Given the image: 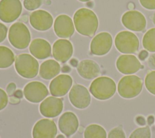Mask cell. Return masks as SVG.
<instances>
[{
  "label": "cell",
  "instance_id": "cell-10",
  "mask_svg": "<svg viewBox=\"0 0 155 138\" xmlns=\"http://www.w3.org/2000/svg\"><path fill=\"white\" fill-rule=\"evenodd\" d=\"M48 94V91L46 86L38 81L29 82L24 88V95L25 99L33 103L41 102Z\"/></svg>",
  "mask_w": 155,
  "mask_h": 138
},
{
  "label": "cell",
  "instance_id": "cell-37",
  "mask_svg": "<svg viewBox=\"0 0 155 138\" xmlns=\"http://www.w3.org/2000/svg\"><path fill=\"white\" fill-rule=\"evenodd\" d=\"M14 94H15V96L16 97H17V98H21V97H22V96H23L22 92V91L20 90H18L17 91H16L15 92Z\"/></svg>",
  "mask_w": 155,
  "mask_h": 138
},
{
  "label": "cell",
  "instance_id": "cell-29",
  "mask_svg": "<svg viewBox=\"0 0 155 138\" xmlns=\"http://www.w3.org/2000/svg\"><path fill=\"white\" fill-rule=\"evenodd\" d=\"M108 138H126L124 131L121 127L113 128L108 134Z\"/></svg>",
  "mask_w": 155,
  "mask_h": 138
},
{
  "label": "cell",
  "instance_id": "cell-33",
  "mask_svg": "<svg viewBox=\"0 0 155 138\" xmlns=\"http://www.w3.org/2000/svg\"><path fill=\"white\" fill-rule=\"evenodd\" d=\"M148 64L151 68L155 70V54L150 56L148 60Z\"/></svg>",
  "mask_w": 155,
  "mask_h": 138
},
{
  "label": "cell",
  "instance_id": "cell-23",
  "mask_svg": "<svg viewBox=\"0 0 155 138\" xmlns=\"http://www.w3.org/2000/svg\"><path fill=\"white\" fill-rule=\"evenodd\" d=\"M15 61L13 51L8 47L0 46V68H5L11 66Z\"/></svg>",
  "mask_w": 155,
  "mask_h": 138
},
{
  "label": "cell",
  "instance_id": "cell-19",
  "mask_svg": "<svg viewBox=\"0 0 155 138\" xmlns=\"http://www.w3.org/2000/svg\"><path fill=\"white\" fill-rule=\"evenodd\" d=\"M58 126L62 133L67 136H70L77 131L79 126V121L75 114L67 111L60 117Z\"/></svg>",
  "mask_w": 155,
  "mask_h": 138
},
{
  "label": "cell",
  "instance_id": "cell-28",
  "mask_svg": "<svg viewBox=\"0 0 155 138\" xmlns=\"http://www.w3.org/2000/svg\"><path fill=\"white\" fill-rule=\"evenodd\" d=\"M42 2V0H24V6L28 10H34L39 8Z\"/></svg>",
  "mask_w": 155,
  "mask_h": 138
},
{
  "label": "cell",
  "instance_id": "cell-2",
  "mask_svg": "<svg viewBox=\"0 0 155 138\" xmlns=\"http://www.w3.org/2000/svg\"><path fill=\"white\" fill-rule=\"evenodd\" d=\"M116 86L114 81L107 76L99 77L91 84L90 91L91 94L99 100H107L115 93Z\"/></svg>",
  "mask_w": 155,
  "mask_h": 138
},
{
  "label": "cell",
  "instance_id": "cell-38",
  "mask_svg": "<svg viewBox=\"0 0 155 138\" xmlns=\"http://www.w3.org/2000/svg\"><path fill=\"white\" fill-rule=\"evenodd\" d=\"M147 122L149 125H152L154 122V118L153 116H150L147 118Z\"/></svg>",
  "mask_w": 155,
  "mask_h": 138
},
{
  "label": "cell",
  "instance_id": "cell-14",
  "mask_svg": "<svg viewBox=\"0 0 155 138\" xmlns=\"http://www.w3.org/2000/svg\"><path fill=\"white\" fill-rule=\"evenodd\" d=\"M73 83L72 78L67 74H61L54 78L50 82L49 89L51 94L56 97L65 95Z\"/></svg>",
  "mask_w": 155,
  "mask_h": 138
},
{
  "label": "cell",
  "instance_id": "cell-12",
  "mask_svg": "<svg viewBox=\"0 0 155 138\" xmlns=\"http://www.w3.org/2000/svg\"><path fill=\"white\" fill-rule=\"evenodd\" d=\"M56 133L55 123L48 119L39 120L33 128V138H55Z\"/></svg>",
  "mask_w": 155,
  "mask_h": 138
},
{
  "label": "cell",
  "instance_id": "cell-7",
  "mask_svg": "<svg viewBox=\"0 0 155 138\" xmlns=\"http://www.w3.org/2000/svg\"><path fill=\"white\" fill-rule=\"evenodd\" d=\"M22 9V4L19 0H1L0 19L4 22H12L20 16Z\"/></svg>",
  "mask_w": 155,
  "mask_h": 138
},
{
  "label": "cell",
  "instance_id": "cell-36",
  "mask_svg": "<svg viewBox=\"0 0 155 138\" xmlns=\"http://www.w3.org/2000/svg\"><path fill=\"white\" fill-rule=\"evenodd\" d=\"M148 55V52H147V51H145V50H142V51L140 52L139 54V59H140V60L143 61V60H145V59L147 58Z\"/></svg>",
  "mask_w": 155,
  "mask_h": 138
},
{
  "label": "cell",
  "instance_id": "cell-9",
  "mask_svg": "<svg viewBox=\"0 0 155 138\" xmlns=\"http://www.w3.org/2000/svg\"><path fill=\"white\" fill-rule=\"evenodd\" d=\"M112 44V37L109 33H100L97 34L91 42V53L97 56L106 54L110 50Z\"/></svg>",
  "mask_w": 155,
  "mask_h": 138
},
{
  "label": "cell",
  "instance_id": "cell-43",
  "mask_svg": "<svg viewBox=\"0 0 155 138\" xmlns=\"http://www.w3.org/2000/svg\"><path fill=\"white\" fill-rule=\"evenodd\" d=\"M56 138H65V137H64L63 135H62V134H60V135L56 137Z\"/></svg>",
  "mask_w": 155,
  "mask_h": 138
},
{
  "label": "cell",
  "instance_id": "cell-6",
  "mask_svg": "<svg viewBox=\"0 0 155 138\" xmlns=\"http://www.w3.org/2000/svg\"><path fill=\"white\" fill-rule=\"evenodd\" d=\"M114 44L116 48L125 54L136 53L139 45V39L136 34L128 31H122L117 33L114 39Z\"/></svg>",
  "mask_w": 155,
  "mask_h": 138
},
{
  "label": "cell",
  "instance_id": "cell-1",
  "mask_svg": "<svg viewBox=\"0 0 155 138\" xmlns=\"http://www.w3.org/2000/svg\"><path fill=\"white\" fill-rule=\"evenodd\" d=\"M73 22L77 31L84 36H93L98 27L97 16L92 10L87 8H82L76 12Z\"/></svg>",
  "mask_w": 155,
  "mask_h": 138
},
{
  "label": "cell",
  "instance_id": "cell-11",
  "mask_svg": "<svg viewBox=\"0 0 155 138\" xmlns=\"http://www.w3.org/2000/svg\"><path fill=\"white\" fill-rule=\"evenodd\" d=\"M122 22L127 28L134 31H143L147 25L145 16L136 10H130L125 13L122 17Z\"/></svg>",
  "mask_w": 155,
  "mask_h": 138
},
{
  "label": "cell",
  "instance_id": "cell-5",
  "mask_svg": "<svg viewBox=\"0 0 155 138\" xmlns=\"http://www.w3.org/2000/svg\"><path fill=\"white\" fill-rule=\"evenodd\" d=\"M30 33L27 26L22 22H16L9 28L8 40L16 48L24 49L30 42Z\"/></svg>",
  "mask_w": 155,
  "mask_h": 138
},
{
  "label": "cell",
  "instance_id": "cell-32",
  "mask_svg": "<svg viewBox=\"0 0 155 138\" xmlns=\"http://www.w3.org/2000/svg\"><path fill=\"white\" fill-rule=\"evenodd\" d=\"M7 33V28L6 26L0 22V43L2 42L6 38Z\"/></svg>",
  "mask_w": 155,
  "mask_h": 138
},
{
  "label": "cell",
  "instance_id": "cell-13",
  "mask_svg": "<svg viewBox=\"0 0 155 138\" xmlns=\"http://www.w3.org/2000/svg\"><path fill=\"white\" fill-rule=\"evenodd\" d=\"M116 67L119 72L131 74L138 71L142 67L137 58L132 54H123L116 61Z\"/></svg>",
  "mask_w": 155,
  "mask_h": 138
},
{
  "label": "cell",
  "instance_id": "cell-3",
  "mask_svg": "<svg viewBox=\"0 0 155 138\" xmlns=\"http://www.w3.org/2000/svg\"><path fill=\"white\" fill-rule=\"evenodd\" d=\"M143 87L142 79L136 75L124 76L117 85L119 95L125 99H131L138 96Z\"/></svg>",
  "mask_w": 155,
  "mask_h": 138
},
{
  "label": "cell",
  "instance_id": "cell-27",
  "mask_svg": "<svg viewBox=\"0 0 155 138\" xmlns=\"http://www.w3.org/2000/svg\"><path fill=\"white\" fill-rule=\"evenodd\" d=\"M145 85L147 90L155 95V71L148 73L145 79Z\"/></svg>",
  "mask_w": 155,
  "mask_h": 138
},
{
  "label": "cell",
  "instance_id": "cell-44",
  "mask_svg": "<svg viewBox=\"0 0 155 138\" xmlns=\"http://www.w3.org/2000/svg\"><path fill=\"white\" fill-rule=\"evenodd\" d=\"M81 2H87V1H90V0H79Z\"/></svg>",
  "mask_w": 155,
  "mask_h": 138
},
{
  "label": "cell",
  "instance_id": "cell-24",
  "mask_svg": "<svg viewBox=\"0 0 155 138\" xmlns=\"http://www.w3.org/2000/svg\"><path fill=\"white\" fill-rule=\"evenodd\" d=\"M84 136V138H107V133L101 125L91 124L85 128Z\"/></svg>",
  "mask_w": 155,
  "mask_h": 138
},
{
  "label": "cell",
  "instance_id": "cell-42",
  "mask_svg": "<svg viewBox=\"0 0 155 138\" xmlns=\"http://www.w3.org/2000/svg\"><path fill=\"white\" fill-rule=\"evenodd\" d=\"M152 20H153V22L154 24L155 25V13H154V15H153V16L152 17Z\"/></svg>",
  "mask_w": 155,
  "mask_h": 138
},
{
  "label": "cell",
  "instance_id": "cell-16",
  "mask_svg": "<svg viewBox=\"0 0 155 138\" xmlns=\"http://www.w3.org/2000/svg\"><path fill=\"white\" fill-rule=\"evenodd\" d=\"M53 19L48 12L38 10L33 12L30 16V22L31 25L39 31L48 30L53 24Z\"/></svg>",
  "mask_w": 155,
  "mask_h": 138
},
{
  "label": "cell",
  "instance_id": "cell-15",
  "mask_svg": "<svg viewBox=\"0 0 155 138\" xmlns=\"http://www.w3.org/2000/svg\"><path fill=\"white\" fill-rule=\"evenodd\" d=\"M63 110V103L61 99L50 96L44 99L39 106L42 115L46 117H54L61 114Z\"/></svg>",
  "mask_w": 155,
  "mask_h": 138
},
{
  "label": "cell",
  "instance_id": "cell-39",
  "mask_svg": "<svg viewBox=\"0 0 155 138\" xmlns=\"http://www.w3.org/2000/svg\"><path fill=\"white\" fill-rule=\"evenodd\" d=\"M70 64H71L73 67H74V66H76V65H77V64H78V62H77V61H76V60H75V59H71V61H70Z\"/></svg>",
  "mask_w": 155,
  "mask_h": 138
},
{
  "label": "cell",
  "instance_id": "cell-20",
  "mask_svg": "<svg viewBox=\"0 0 155 138\" xmlns=\"http://www.w3.org/2000/svg\"><path fill=\"white\" fill-rule=\"evenodd\" d=\"M31 54L39 59H44L51 54V45L45 39L37 38L31 41L29 46Z\"/></svg>",
  "mask_w": 155,
  "mask_h": 138
},
{
  "label": "cell",
  "instance_id": "cell-8",
  "mask_svg": "<svg viewBox=\"0 0 155 138\" xmlns=\"http://www.w3.org/2000/svg\"><path fill=\"white\" fill-rule=\"evenodd\" d=\"M69 99L71 104L79 109L87 108L91 102L89 91L84 86L79 84L73 86L69 93Z\"/></svg>",
  "mask_w": 155,
  "mask_h": 138
},
{
  "label": "cell",
  "instance_id": "cell-21",
  "mask_svg": "<svg viewBox=\"0 0 155 138\" xmlns=\"http://www.w3.org/2000/svg\"><path fill=\"white\" fill-rule=\"evenodd\" d=\"M79 74L86 79H93L100 74L99 65L93 60L85 59L79 63L77 66Z\"/></svg>",
  "mask_w": 155,
  "mask_h": 138
},
{
  "label": "cell",
  "instance_id": "cell-30",
  "mask_svg": "<svg viewBox=\"0 0 155 138\" xmlns=\"http://www.w3.org/2000/svg\"><path fill=\"white\" fill-rule=\"evenodd\" d=\"M8 103L7 93L2 89L0 88V110L4 109Z\"/></svg>",
  "mask_w": 155,
  "mask_h": 138
},
{
  "label": "cell",
  "instance_id": "cell-40",
  "mask_svg": "<svg viewBox=\"0 0 155 138\" xmlns=\"http://www.w3.org/2000/svg\"><path fill=\"white\" fill-rule=\"evenodd\" d=\"M70 68L68 67V66H64L62 69V71L63 72H68L70 71Z\"/></svg>",
  "mask_w": 155,
  "mask_h": 138
},
{
  "label": "cell",
  "instance_id": "cell-22",
  "mask_svg": "<svg viewBox=\"0 0 155 138\" xmlns=\"http://www.w3.org/2000/svg\"><path fill=\"white\" fill-rule=\"evenodd\" d=\"M61 71L59 64L53 60L49 59L44 61L40 66L39 75L46 80L51 79L56 76Z\"/></svg>",
  "mask_w": 155,
  "mask_h": 138
},
{
  "label": "cell",
  "instance_id": "cell-35",
  "mask_svg": "<svg viewBox=\"0 0 155 138\" xmlns=\"http://www.w3.org/2000/svg\"><path fill=\"white\" fill-rule=\"evenodd\" d=\"M136 121L137 123L139 125L143 126V125H145V120L144 117L142 116H137L136 119Z\"/></svg>",
  "mask_w": 155,
  "mask_h": 138
},
{
  "label": "cell",
  "instance_id": "cell-17",
  "mask_svg": "<svg viewBox=\"0 0 155 138\" xmlns=\"http://www.w3.org/2000/svg\"><path fill=\"white\" fill-rule=\"evenodd\" d=\"M54 30L56 34L59 38H70L74 31V24L72 19L65 15L58 16L54 21Z\"/></svg>",
  "mask_w": 155,
  "mask_h": 138
},
{
  "label": "cell",
  "instance_id": "cell-41",
  "mask_svg": "<svg viewBox=\"0 0 155 138\" xmlns=\"http://www.w3.org/2000/svg\"><path fill=\"white\" fill-rule=\"evenodd\" d=\"M128 7L129 9H133L134 8V4L133 3H129L128 5Z\"/></svg>",
  "mask_w": 155,
  "mask_h": 138
},
{
  "label": "cell",
  "instance_id": "cell-25",
  "mask_svg": "<svg viewBox=\"0 0 155 138\" xmlns=\"http://www.w3.org/2000/svg\"><path fill=\"white\" fill-rule=\"evenodd\" d=\"M143 47L150 52H155V28L148 30L142 39Z\"/></svg>",
  "mask_w": 155,
  "mask_h": 138
},
{
  "label": "cell",
  "instance_id": "cell-31",
  "mask_svg": "<svg viewBox=\"0 0 155 138\" xmlns=\"http://www.w3.org/2000/svg\"><path fill=\"white\" fill-rule=\"evenodd\" d=\"M141 5L148 10H155V0H139Z\"/></svg>",
  "mask_w": 155,
  "mask_h": 138
},
{
  "label": "cell",
  "instance_id": "cell-4",
  "mask_svg": "<svg viewBox=\"0 0 155 138\" xmlns=\"http://www.w3.org/2000/svg\"><path fill=\"white\" fill-rule=\"evenodd\" d=\"M15 67L20 76L27 79L35 77L39 71V64L37 60L31 55L26 53L16 56Z\"/></svg>",
  "mask_w": 155,
  "mask_h": 138
},
{
  "label": "cell",
  "instance_id": "cell-34",
  "mask_svg": "<svg viewBox=\"0 0 155 138\" xmlns=\"http://www.w3.org/2000/svg\"><path fill=\"white\" fill-rule=\"evenodd\" d=\"M16 89V85L14 83H10L7 87V91L9 95H12L14 93Z\"/></svg>",
  "mask_w": 155,
  "mask_h": 138
},
{
  "label": "cell",
  "instance_id": "cell-18",
  "mask_svg": "<svg viewBox=\"0 0 155 138\" xmlns=\"http://www.w3.org/2000/svg\"><path fill=\"white\" fill-rule=\"evenodd\" d=\"M73 46L67 39H58L53 45L52 53L54 58L61 62H67L72 56Z\"/></svg>",
  "mask_w": 155,
  "mask_h": 138
},
{
  "label": "cell",
  "instance_id": "cell-26",
  "mask_svg": "<svg viewBox=\"0 0 155 138\" xmlns=\"http://www.w3.org/2000/svg\"><path fill=\"white\" fill-rule=\"evenodd\" d=\"M151 131L148 126L138 128L130 136L129 138H151Z\"/></svg>",
  "mask_w": 155,
  "mask_h": 138
}]
</instances>
